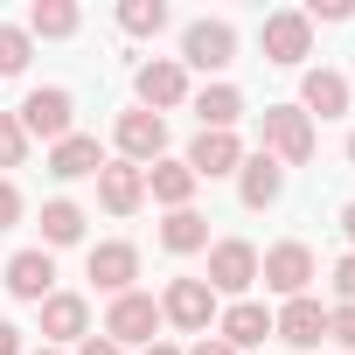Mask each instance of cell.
<instances>
[{
  "label": "cell",
  "instance_id": "1",
  "mask_svg": "<svg viewBox=\"0 0 355 355\" xmlns=\"http://www.w3.org/2000/svg\"><path fill=\"white\" fill-rule=\"evenodd\" d=\"M258 153H272L279 167H300V160H313V119L300 112V105H265V119H258Z\"/></svg>",
  "mask_w": 355,
  "mask_h": 355
},
{
  "label": "cell",
  "instance_id": "2",
  "mask_svg": "<svg viewBox=\"0 0 355 355\" xmlns=\"http://www.w3.org/2000/svg\"><path fill=\"white\" fill-rule=\"evenodd\" d=\"M70 119H77V98L63 91V84H42V91H28L21 98V112H15V125L28 132V139H70Z\"/></svg>",
  "mask_w": 355,
  "mask_h": 355
},
{
  "label": "cell",
  "instance_id": "3",
  "mask_svg": "<svg viewBox=\"0 0 355 355\" xmlns=\"http://www.w3.org/2000/svg\"><path fill=\"white\" fill-rule=\"evenodd\" d=\"M174 63L230 70V63H237V28H230V21H189V28H182V56H174Z\"/></svg>",
  "mask_w": 355,
  "mask_h": 355
},
{
  "label": "cell",
  "instance_id": "4",
  "mask_svg": "<svg viewBox=\"0 0 355 355\" xmlns=\"http://www.w3.org/2000/svg\"><path fill=\"white\" fill-rule=\"evenodd\" d=\"M105 341H160V300H146V293H119L112 300V313H105Z\"/></svg>",
  "mask_w": 355,
  "mask_h": 355
},
{
  "label": "cell",
  "instance_id": "5",
  "mask_svg": "<svg viewBox=\"0 0 355 355\" xmlns=\"http://www.w3.org/2000/svg\"><path fill=\"white\" fill-rule=\"evenodd\" d=\"M209 293H251L258 286V251L244 244V237H223V244H209V279H202Z\"/></svg>",
  "mask_w": 355,
  "mask_h": 355
},
{
  "label": "cell",
  "instance_id": "6",
  "mask_svg": "<svg viewBox=\"0 0 355 355\" xmlns=\"http://www.w3.org/2000/svg\"><path fill=\"white\" fill-rule=\"evenodd\" d=\"M160 320L189 327V334H209V320H216V293H209L202 279H174V286L160 293Z\"/></svg>",
  "mask_w": 355,
  "mask_h": 355
},
{
  "label": "cell",
  "instance_id": "7",
  "mask_svg": "<svg viewBox=\"0 0 355 355\" xmlns=\"http://www.w3.org/2000/svg\"><path fill=\"white\" fill-rule=\"evenodd\" d=\"M258 279H265L272 293L300 300V293L313 286V251H306V244H272V251L258 258Z\"/></svg>",
  "mask_w": 355,
  "mask_h": 355
},
{
  "label": "cell",
  "instance_id": "8",
  "mask_svg": "<svg viewBox=\"0 0 355 355\" xmlns=\"http://www.w3.org/2000/svg\"><path fill=\"white\" fill-rule=\"evenodd\" d=\"M139 112H167V105H182L189 98V70L174 63V56H153V63H139Z\"/></svg>",
  "mask_w": 355,
  "mask_h": 355
},
{
  "label": "cell",
  "instance_id": "9",
  "mask_svg": "<svg viewBox=\"0 0 355 355\" xmlns=\"http://www.w3.org/2000/svg\"><path fill=\"white\" fill-rule=\"evenodd\" d=\"M112 139H119V153H125L132 167H153L160 146H167V119H160V112H125Z\"/></svg>",
  "mask_w": 355,
  "mask_h": 355
},
{
  "label": "cell",
  "instance_id": "10",
  "mask_svg": "<svg viewBox=\"0 0 355 355\" xmlns=\"http://www.w3.org/2000/svg\"><path fill=\"white\" fill-rule=\"evenodd\" d=\"M98 202H105L112 216H132V209L146 202V167H132V160H105V167H98Z\"/></svg>",
  "mask_w": 355,
  "mask_h": 355
},
{
  "label": "cell",
  "instance_id": "11",
  "mask_svg": "<svg viewBox=\"0 0 355 355\" xmlns=\"http://www.w3.org/2000/svg\"><path fill=\"white\" fill-rule=\"evenodd\" d=\"M272 334H286L293 348H320V334H327V306H320L313 293H300V300H286V306L272 313Z\"/></svg>",
  "mask_w": 355,
  "mask_h": 355
},
{
  "label": "cell",
  "instance_id": "12",
  "mask_svg": "<svg viewBox=\"0 0 355 355\" xmlns=\"http://www.w3.org/2000/svg\"><path fill=\"white\" fill-rule=\"evenodd\" d=\"M237 196H244V209H272V202L286 196V167H279L272 153H244V167H237Z\"/></svg>",
  "mask_w": 355,
  "mask_h": 355
},
{
  "label": "cell",
  "instance_id": "13",
  "mask_svg": "<svg viewBox=\"0 0 355 355\" xmlns=\"http://www.w3.org/2000/svg\"><path fill=\"white\" fill-rule=\"evenodd\" d=\"M237 167H244L237 132H196V146H189V174L196 182H216V174H237Z\"/></svg>",
  "mask_w": 355,
  "mask_h": 355
},
{
  "label": "cell",
  "instance_id": "14",
  "mask_svg": "<svg viewBox=\"0 0 355 355\" xmlns=\"http://www.w3.org/2000/svg\"><path fill=\"white\" fill-rule=\"evenodd\" d=\"M306 49H313V21H306V15H293V8L265 15V56H272V63H300Z\"/></svg>",
  "mask_w": 355,
  "mask_h": 355
},
{
  "label": "cell",
  "instance_id": "15",
  "mask_svg": "<svg viewBox=\"0 0 355 355\" xmlns=\"http://www.w3.org/2000/svg\"><path fill=\"white\" fill-rule=\"evenodd\" d=\"M49 286H56V258H49V251H15V258H8V293H15V300H35V306H42Z\"/></svg>",
  "mask_w": 355,
  "mask_h": 355
},
{
  "label": "cell",
  "instance_id": "16",
  "mask_svg": "<svg viewBox=\"0 0 355 355\" xmlns=\"http://www.w3.org/2000/svg\"><path fill=\"white\" fill-rule=\"evenodd\" d=\"M91 279H98V293H132V279H139V251L132 244H98L91 251Z\"/></svg>",
  "mask_w": 355,
  "mask_h": 355
},
{
  "label": "cell",
  "instance_id": "17",
  "mask_svg": "<svg viewBox=\"0 0 355 355\" xmlns=\"http://www.w3.org/2000/svg\"><path fill=\"white\" fill-rule=\"evenodd\" d=\"M98 167H105V153H98L91 132H70V139L49 146V174L56 182H84V174H98Z\"/></svg>",
  "mask_w": 355,
  "mask_h": 355
},
{
  "label": "cell",
  "instance_id": "18",
  "mask_svg": "<svg viewBox=\"0 0 355 355\" xmlns=\"http://www.w3.org/2000/svg\"><path fill=\"white\" fill-rule=\"evenodd\" d=\"M300 112H306V119H313V112H320V119H341V112H348V77H341V70H306Z\"/></svg>",
  "mask_w": 355,
  "mask_h": 355
},
{
  "label": "cell",
  "instance_id": "19",
  "mask_svg": "<svg viewBox=\"0 0 355 355\" xmlns=\"http://www.w3.org/2000/svg\"><path fill=\"white\" fill-rule=\"evenodd\" d=\"M42 334H49V341H84V334H91V306H84L77 293H49V300H42Z\"/></svg>",
  "mask_w": 355,
  "mask_h": 355
},
{
  "label": "cell",
  "instance_id": "20",
  "mask_svg": "<svg viewBox=\"0 0 355 355\" xmlns=\"http://www.w3.org/2000/svg\"><path fill=\"white\" fill-rule=\"evenodd\" d=\"M196 119H202V132H230L244 119V91L237 84H202L196 91Z\"/></svg>",
  "mask_w": 355,
  "mask_h": 355
},
{
  "label": "cell",
  "instance_id": "21",
  "mask_svg": "<svg viewBox=\"0 0 355 355\" xmlns=\"http://www.w3.org/2000/svg\"><path fill=\"white\" fill-rule=\"evenodd\" d=\"M146 196H153V202H167V209H189V196H196L189 160H153V167H146Z\"/></svg>",
  "mask_w": 355,
  "mask_h": 355
},
{
  "label": "cell",
  "instance_id": "22",
  "mask_svg": "<svg viewBox=\"0 0 355 355\" xmlns=\"http://www.w3.org/2000/svg\"><path fill=\"white\" fill-rule=\"evenodd\" d=\"M265 334H272V313H265L258 300H237V306L223 313V334H216V341H230V348L244 355V348H258Z\"/></svg>",
  "mask_w": 355,
  "mask_h": 355
},
{
  "label": "cell",
  "instance_id": "23",
  "mask_svg": "<svg viewBox=\"0 0 355 355\" xmlns=\"http://www.w3.org/2000/svg\"><path fill=\"white\" fill-rule=\"evenodd\" d=\"M160 244H167L174 258L209 251V216H202V209H167V223H160Z\"/></svg>",
  "mask_w": 355,
  "mask_h": 355
},
{
  "label": "cell",
  "instance_id": "24",
  "mask_svg": "<svg viewBox=\"0 0 355 355\" xmlns=\"http://www.w3.org/2000/svg\"><path fill=\"white\" fill-rule=\"evenodd\" d=\"M77 0H35V8H28V42L42 35V42H63V35H77Z\"/></svg>",
  "mask_w": 355,
  "mask_h": 355
},
{
  "label": "cell",
  "instance_id": "25",
  "mask_svg": "<svg viewBox=\"0 0 355 355\" xmlns=\"http://www.w3.org/2000/svg\"><path fill=\"white\" fill-rule=\"evenodd\" d=\"M77 237H84V209L77 202H42V251L77 244Z\"/></svg>",
  "mask_w": 355,
  "mask_h": 355
},
{
  "label": "cell",
  "instance_id": "26",
  "mask_svg": "<svg viewBox=\"0 0 355 355\" xmlns=\"http://www.w3.org/2000/svg\"><path fill=\"white\" fill-rule=\"evenodd\" d=\"M119 28L125 35H160L167 28V8H160V0H119Z\"/></svg>",
  "mask_w": 355,
  "mask_h": 355
},
{
  "label": "cell",
  "instance_id": "27",
  "mask_svg": "<svg viewBox=\"0 0 355 355\" xmlns=\"http://www.w3.org/2000/svg\"><path fill=\"white\" fill-rule=\"evenodd\" d=\"M28 28H0V77H21L28 70Z\"/></svg>",
  "mask_w": 355,
  "mask_h": 355
},
{
  "label": "cell",
  "instance_id": "28",
  "mask_svg": "<svg viewBox=\"0 0 355 355\" xmlns=\"http://www.w3.org/2000/svg\"><path fill=\"white\" fill-rule=\"evenodd\" d=\"M28 160V132L15 125V112H0V167H21Z\"/></svg>",
  "mask_w": 355,
  "mask_h": 355
},
{
  "label": "cell",
  "instance_id": "29",
  "mask_svg": "<svg viewBox=\"0 0 355 355\" xmlns=\"http://www.w3.org/2000/svg\"><path fill=\"white\" fill-rule=\"evenodd\" d=\"M327 341H341L355 355V306H327Z\"/></svg>",
  "mask_w": 355,
  "mask_h": 355
},
{
  "label": "cell",
  "instance_id": "30",
  "mask_svg": "<svg viewBox=\"0 0 355 355\" xmlns=\"http://www.w3.org/2000/svg\"><path fill=\"white\" fill-rule=\"evenodd\" d=\"M15 223H21V189L0 182V230H15Z\"/></svg>",
  "mask_w": 355,
  "mask_h": 355
},
{
  "label": "cell",
  "instance_id": "31",
  "mask_svg": "<svg viewBox=\"0 0 355 355\" xmlns=\"http://www.w3.org/2000/svg\"><path fill=\"white\" fill-rule=\"evenodd\" d=\"M334 293H341V306H355V251L334 265Z\"/></svg>",
  "mask_w": 355,
  "mask_h": 355
},
{
  "label": "cell",
  "instance_id": "32",
  "mask_svg": "<svg viewBox=\"0 0 355 355\" xmlns=\"http://www.w3.org/2000/svg\"><path fill=\"white\" fill-rule=\"evenodd\" d=\"M355 8H348V0H313V8H306V21H348Z\"/></svg>",
  "mask_w": 355,
  "mask_h": 355
},
{
  "label": "cell",
  "instance_id": "33",
  "mask_svg": "<svg viewBox=\"0 0 355 355\" xmlns=\"http://www.w3.org/2000/svg\"><path fill=\"white\" fill-rule=\"evenodd\" d=\"M0 355H21V327L15 320H0Z\"/></svg>",
  "mask_w": 355,
  "mask_h": 355
},
{
  "label": "cell",
  "instance_id": "34",
  "mask_svg": "<svg viewBox=\"0 0 355 355\" xmlns=\"http://www.w3.org/2000/svg\"><path fill=\"white\" fill-rule=\"evenodd\" d=\"M84 355H125L119 341H105V334H84Z\"/></svg>",
  "mask_w": 355,
  "mask_h": 355
},
{
  "label": "cell",
  "instance_id": "35",
  "mask_svg": "<svg viewBox=\"0 0 355 355\" xmlns=\"http://www.w3.org/2000/svg\"><path fill=\"white\" fill-rule=\"evenodd\" d=\"M189 355H237V348H230V341H216V334H202V341H196Z\"/></svg>",
  "mask_w": 355,
  "mask_h": 355
},
{
  "label": "cell",
  "instance_id": "36",
  "mask_svg": "<svg viewBox=\"0 0 355 355\" xmlns=\"http://www.w3.org/2000/svg\"><path fill=\"white\" fill-rule=\"evenodd\" d=\"M341 237L355 244V202H341Z\"/></svg>",
  "mask_w": 355,
  "mask_h": 355
},
{
  "label": "cell",
  "instance_id": "37",
  "mask_svg": "<svg viewBox=\"0 0 355 355\" xmlns=\"http://www.w3.org/2000/svg\"><path fill=\"white\" fill-rule=\"evenodd\" d=\"M139 355H182V348H174V341H146Z\"/></svg>",
  "mask_w": 355,
  "mask_h": 355
},
{
  "label": "cell",
  "instance_id": "38",
  "mask_svg": "<svg viewBox=\"0 0 355 355\" xmlns=\"http://www.w3.org/2000/svg\"><path fill=\"white\" fill-rule=\"evenodd\" d=\"M348 160H355V132H348Z\"/></svg>",
  "mask_w": 355,
  "mask_h": 355
},
{
  "label": "cell",
  "instance_id": "39",
  "mask_svg": "<svg viewBox=\"0 0 355 355\" xmlns=\"http://www.w3.org/2000/svg\"><path fill=\"white\" fill-rule=\"evenodd\" d=\"M42 355H56V348H42Z\"/></svg>",
  "mask_w": 355,
  "mask_h": 355
}]
</instances>
